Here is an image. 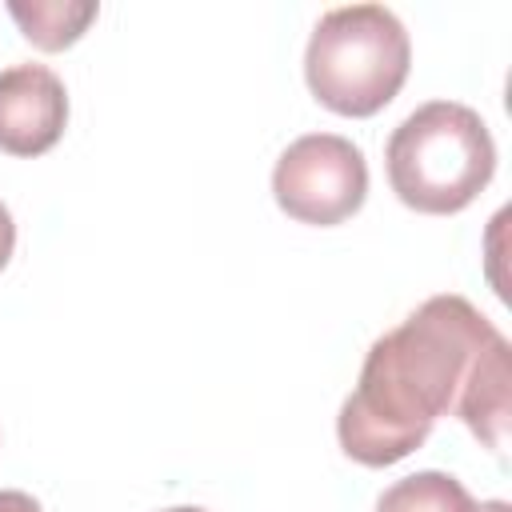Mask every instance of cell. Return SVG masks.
<instances>
[{"label":"cell","mask_w":512,"mask_h":512,"mask_svg":"<svg viewBox=\"0 0 512 512\" xmlns=\"http://www.w3.org/2000/svg\"><path fill=\"white\" fill-rule=\"evenodd\" d=\"M384 164L400 204L424 216H452L488 188L496 140L476 108L428 100L392 128Z\"/></svg>","instance_id":"2"},{"label":"cell","mask_w":512,"mask_h":512,"mask_svg":"<svg viewBox=\"0 0 512 512\" xmlns=\"http://www.w3.org/2000/svg\"><path fill=\"white\" fill-rule=\"evenodd\" d=\"M272 196L280 212L300 224H344L368 196V160L348 136L308 132L280 152L272 168Z\"/></svg>","instance_id":"4"},{"label":"cell","mask_w":512,"mask_h":512,"mask_svg":"<svg viewBox=\"0 0 512 512\" xmlns=\"http://www.w3.org/2000/svg\"><path fill=\"white\" fill-rule=\"evenodd\" d=\"M0 512H44L36 496L20 492V488H4L0 492Z\"/></svg>","instance_id":"8"},{"label":"cell","mask_w":512,"mask_h":512,"mask_svg":"<svg viewBox=\"0 0 512 512\" xmlns=\"http://www.w3.org/2000/svg\"><path fill=\"white\" fill-rule=\"evenodd\" d=\"M476 512H512V508H508V500H484V504H476Z\"/></svg>","instance_id":"10"},{"label":"cell","mask_w":512,"mask_h":512,"mask_svg":"<svg viewBox=\"0 0 512 512\" xmlns=\"http://www.w3.org/2000/svg\"><path fill=\"white\" fill-rule=\"evenodd\" d=\"M376 512H476V500L456 476L424 468L384 488Z\"/></svg>","instance_id":"7"},{"label":"cell","mask_w":512,"mask_h":512,"mask_svg":"<svg viewBox=\"0 0 512 512\" xmlns=\"http://www.w3.org/2000/svg\"><path fill=\"white\" fill-rule=\"evenodd\" d=\"M68 124L64 80L48 64H12L0 72V152L44 156Z\"/></svg>","instance_id":"5"},{"label":"cell","mask_w":512,"mask_h":512,"mask_svg":"<svg viewBox=\"0 0 512 512\" xmlns=\"http://www.w3.org/2000/svg\"><path fill=\"white\" fill-rule=\"evenodd\" d=\"M412 68L400 16L384 4H344L316 20L304 48L308 92L336 116H376L396 100Z\"/></svg>","instance_id":"3"},{"label":"cell","mask_w":512,"mask_h":512,"mask_svg":"<svg viewBox=\"0 0 512 512\" xmlns=\"http://www.w3.org/2000/svg\"><path fill=\"white\" fill-rule=\"evenodd\" d=\"M12 248H16V224H12V212L0 204V272L12 260Z\"/></svg>","instance_id":"9"},{"label":"cell","mask_w":512,"mask_h":512,"mask_svg":"<svg viewBox=\"0 0 512 512\" xmlns=\"http://www.w3.org/2000/svg\"><path fill=\"white\" fill-rule=\"evenodd\" d=\"M8 12L20 24L24 40H32L44 52H60L84 36V28L96 20L100 8L92 0H32V4L12 0Z\"/></svg>","instance_id":"6"},{"label":"cell","mask_w":512,"mask_h":512,"mask_svg":"<svg viewBox=\"0 0 512 512\" xmlns=\"http://www.w3.org/2000/svg\"><path fill=\"white\" fill-rule=\"evenodd\" d=\"M164 512H204V508H192V504H180V508H164Z\"/></svg>","instance_id":"11"},{"label":"cell","mask_w":512,"mask_h":512,"mask_svg":"<svg viewBox=\"0 0 512 512\" xmlns=\"http://www.w3.org/2000/svg\"><path fill=\"white\" fill-rule=\"evenodd\" d=\"M440 416H460L496 456L508 444V340L456 292L428 296L408 320L372 340L360 380L340 404L336 436L356 464L388 468L412 456Z\"/></svg>","instance_id":"1"}]
</instances>
